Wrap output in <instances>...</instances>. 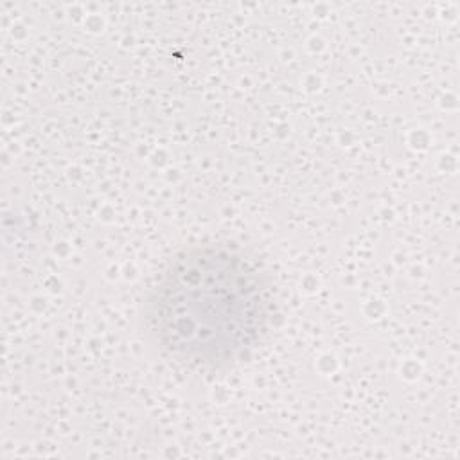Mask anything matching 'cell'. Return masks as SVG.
Instances as JSON below:
<instances>
[{
    "label": "cell",
    "instance_id": "cell-1",
    "mask_svg": "<svg viewBox=\"0 0 460 460\" xmlns=\"http://www.w3.org/2000/svg\"><path fill=\"white\" fill-rule=\"evenodd\" d=\"M271 318V291L257 262L230 244H194L164 268L146 302L155 343L192 368L246 358Z\"/></svg>",
    "mask_w": 460,
    "mask_h": 460
}]
</instances>
